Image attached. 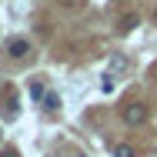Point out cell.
<instances>
[{"label": "cell", "instance_id": "cell-6", "mask_svg": "<svg viewBox=\"0 0 157 157\" xmlns=\"http://www.w3.org/2000/svg\"><path fill=\"white\" fill-rule=\"evenodd\" d=\"M134 27H137V17H134V13H127L124 20H121V27H117V30H121V33H130Z\"/></svg>", "mask_w": 157, "mask_h": 157}, {"label": "cell", "instance_id": "cell-2", "mask_svg": "<svg viewBox=\"0 0 157 157\" xmlns=\"http://www.w3.org/2000/svg\"><path fill=\"white\" fill-rule=\"evenodd\" d=\"M27 54H30V40H27V37H13V40H7V57L24 60Z\"/></svg>", "mask_w": 157, "mask_h": 157}, {"label": "cell", "instance_id": "cell-9", "mask_svg": "<svg viewBox=\"0 0 157 157\" xmlns=\"http://www.w3.org/2000/svg\"><path fill=\"white\" fill-rule=\"evenodd\" d=\"M154 20H157V10H154Z\"/></svg>", "mask_w": 157, "mask_h": 157}, {"label": "cell", "instance_id": "cell-3", "mask_svg": "<svg viewBox=\"0 0 157 157\" xmlns=\"http://www.w3.org/2000/svg\"><path fill=\"white\" fill-rule=\"evenodd\" d=\"M127 70H130V60H127L124 54H110V60H107V77H124Z\"/></svg>", "mask_w": 157, "mask_h": 157}, {"label": "cell", "instance_id": "cell-1", "mask_svg": "<svg viewBox=\"0 0 157 157\" xmlns=\"http://www.w3.org/2000/svg\"><path fill=\"white\" fill-rule=\"evenodd\" d=\"M147 107L140 104V100H130V104H124V124L130 127H140V124H147Z\"/></svg>", "mask_w": 157, "mask_h": 157}, {"label": "cell", "instance_id": "cell-7", "mask_svg": "<svg viewBox=\"0 0 157 157\" xmlns=\"http://www.w3.org/2000/svg\"><path fill=\"white\" fill-rule=\"evenodd\" d=\"M30 97H33V100H44V97H47V94H44V84H40V80H33V84H30Z\"/></svg>", "mask_w": 157, "mask_h": 157}, {"label": "cell", "instance_id": "cell-8", "mask_svg": "<svg viewBox=\"0 0 157 157\" xmlns=\"http://www.w3.org/2000/svg\"><path fill=\"white\" fill-rule=\"evenodd\" d=\"M0 157H20V154H17L13 147H7V151H3V154H0Z\"/></svg>", "mask_w": 157, "mask_h": 157}, {"label": "cell", "instance_id": "cell-4", "mask_svg": "<svg viewBox=\"0 0 157 157\" xmlns=\"http://www.w3.org/2000/svg\"><path fill=\"white\" fill-rule=\"evenodd\" d=\"M44 110H47V114L60 110V94H47V97H44Z\"/></svg>", "mask_w": 157, "mask_h": 157}, {"label": "cell", "instance_id": "cell-5", "mask_svg": "<svg viewBox=\"0 0 157 157\" xmlns=\"http://www.w3.org/2000/svg\"><path fill=\"white\" fill-rule=\"evenodd\" d=\"M110 154H114V157H137L130 144H114V147H110Z\"/></svg>", "mask_w": 157, "mask_h": 157}]
</instances>
